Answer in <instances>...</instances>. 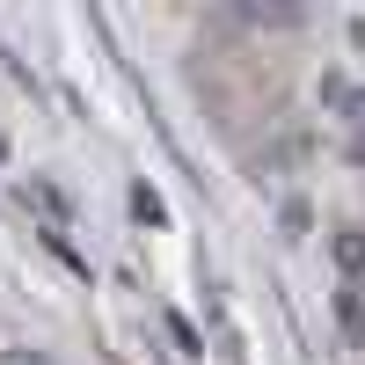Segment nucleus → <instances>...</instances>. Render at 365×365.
Returning <instances> with one entry per match:
<instances>
[{"mask_svg": "<svg viewBox=\"0 0 365 365\" xmlns=\"http://www.w3.org/2000/svg\"><path fill=\"white\" fill-rule=\"evenodd\" d=\"M336 263L344 270H365V227H336Z\"/></svg>", "mask_w": 365, "mask_h": 365, "instance_id": "nucleus-3", "label": "nucleus"}, {"mask_svg": "<svg viewBox=\"0 0 365 365\" xmlns=\"http://www.w3.org/2000/svg\"><path fill=\"white\" fill-rule=\"evenodd\" d=\"M132 220H146V227H161V220H168V205H161L154 182H132Z\"/></svg>", "mask_w": 365, "mask_h": 365, "instance_id": "nucleus-2", "label": "nucleus"}, {"mask_svg": "<svg viewBox=\"0 0 365 365\" xmlns=\"http://www.w3.org/2000/svg\"><path fill=\"white\" fill-rule=\"evenodd\" d=\"M168 336L182 344V358H205V336H197V329H190V322H182V314H168Z\"/></svg>", "mask_w": 365, "mask_h": 365, "instance_id": "nucleus-4", "label": "nucleus"}, {"mask_svg": "<svg viewBox=\"0 0 365 365\" xmlns=\"http://www.w3.org/2000/svg\"><path fill=\"white\" fill-rule=\"evenodd\" d=\"M336 322H344V336H351V344H365V292H358V285L336 292Z\"/></svg>", "mask_w": 365, "mask_h": 365, "instance_id": "nucleus-1", "label": "nucleus"}, {"mask_svg": "<svg viewBox=\"0 0 365 365\" xmlns=\"http://www.w3.org/2000/svg\"><path fill=\"white\" fill-rule=\"evenodd\" d=\"M344 103H351V117H365V96H344Z\"/></svg>", "mask_w": 365, "mask_h": 365, "instance_id": "nucleus-5", "label": "nucleus"}]
</instances>
